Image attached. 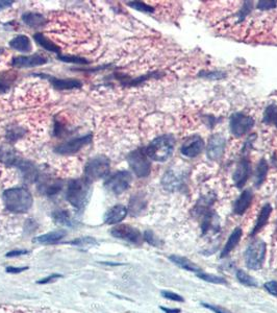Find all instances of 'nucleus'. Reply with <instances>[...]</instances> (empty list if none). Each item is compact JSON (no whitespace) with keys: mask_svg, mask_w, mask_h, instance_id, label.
<instances>
[{"mask_svg":"<svg viewBox=\"0 0 277 313\" xmlns=\"http://www.w3.org/2000/svg\"><path fill=\"white\" fill-rule=\"evenodd\" d=\"M3 199L8 210L13 213H25L34 204L31 192L22 187L7 189L4 192Z\"/></svg>","mask_w":277,"mask_h":313,"instance_id":"1","label":"nucleus"},{"mask_svg":"<svg viewBox=\"0 0 277 313\" xmlns=\"http://www.w3.org/2000/svg\"><path fill=\"white\" fill-rule=\"evenodd\" d=\"M91 192V182L83 178L71 180L67 186L66 199L73 207L81 209L89 201Z\"/></svg>","mask_w":277,"mask_h":313,"instance_id":"2","label":"nucleus"},{"mask_svg":"<svg viewBox=\"0 0 277 313\" xmlns=\"http://www.w3.org/2000/svg\"><path fill=\"white\" fill-rule=\"evenodd\" d=\"M174 139L170 135H163L152 140L145 148V152L149 160L155 162H165L173 154Z\"/></svg>","mask_w":277,"mask_h":313,"instance_id":"3","label":"nucleus"},{"mask_svg":"<svg viewBox=\"0 0 277 313\" xmlns=\"http://www.w3.org/2000/svg\"><path fill=\"white\" fill-rule=\"evenodd\" d=\"M109 172L110 160L106 156H97L91 159L84 167V177L90 182L106 177Z\"/></svg>","mask_w":277,"mask_h":313,"instance_id":"4","label":"nucleus"},{"mask_svg":"<svg viewBox=\"0 0 277 313\" xmlns=\"http://www.w3.org/2000/svg\"><path fill=\"white\" fill-rule=\"evenodd\" d=\"M127 162L137 176L146 177L149 175L151 164L144 148H138V150L131 152L127 156Z\"/></svg>","mask_w":277,"mask_h":313,"instance_id":"5","label":"nucleus"},{"mask_svg":"<svg viewBox=\"0 0 277 313\" xmlns=\"http://www.w3.org/2000/svg\"><path fill=\"white\" fill-rule=\"evenodd\" d=\"M266 256V244L262 240H255L245 252L246 265L249 270H259Z\"/></svg>","mask_w":277,"mask_h":313,"instance_id":"6","label":"nucleus"},{"mask_svg":"<svg viewBox=\"0 0 277 313\" xmlns=\"http://www.w3.org/2000/svg\"><path fill=\"white\" fill-rule=\"evenodd\" d=\"M133 181L131 173L126 170H121L111 175L106 181V187L116 196H120L126 191Z\"/></svg>","mask_w":277,"mask_h":313,"instance_id":"7","label":"nucleus"},{"mask_svg":"<svg viewBox=\"0 0 277 313\" xmlns=\"http://www.w3.org/2000/svg\"><path fill=\"white\" fill-rule=\"evenodd\" d=\"M254 126L253 118L243 113L233 114L230 118V131L238 138L244 136Z\"/></svg>","mask_w":277,"mask_h":313,"instance_id":"8","label":"nucleus"},{"mask_svg":"<svg viewBox=\"0 0 277 313\" xmlns=\"http://www.w3.org/2000/svg\"><path fill=\"white\" fill-rule=\"evenodd\" d=\"M92 140V136L91 135H85L82 137H78L75 139H72L67 141L66 143L57 146L55 148V153L60 154V155H74L77 154L80 150L89 144Z\"/></svg>","mask_w":277,"mask_h":313,"instance_id":"9","label":"nucleus"},{"mask_svg":"<svg viewBox=\"0 0 277 313\" xmlns=\"http://www.w3.org/2000/svg\"><path fill=\"white\" fill-rule=\"evenodd\" d=\"M111 234L116 238H119V239H123L135 244H140L142 242L141 232L138 229L127 225H120L115 227L111 231Z\"/></svg>","mask_w":277,"mask_h":313,"instance_id":"10","label":"nucleus"},{"mask_svg":"<svg viewBox=\"0 0 277 313\" xmlns=\"http://www.w3.org/2000/svg\"><path fill=\"white\" fill-rule=\"evenodd\" d=\"M47 58L40 54L36 53L33 55H20L13 58L12 64L13 66L17 68H32V67H38L46 64Z\"/></svg>","mask_w":277,"mask_h":313,"instance_id":"11","label":"nucleus"},{"mask_svg":"<svg viewBox=\"0 0 277 313\" xmlns=\"http://www.w3.org/2000/svg\"><path fill=\"white\" fill-rule=\"evenodd\" d=\"M225 145H226L225 139L221 135H219V134L213 135L209 141L208 148H207L209 159L213 161L220 159L224 154Z\"/></svg>","mask_w":277,"mask_h":313,"instance_id":"12","label":"nucleus"},{"mask_svg":"<svg viewBox=\"0 0 277 313\" xmlns=\"http://www.w3.org/2000/svg\"><path fill=\"white\" fill-rule=\"evenodd\" d=\"M204 147V142L199 136H193L186 140L181 146V154L189 158H194L201 154Z\"/></svg>","mask_w":277,"mask_h":313,"instance_id":"13","label":"nucleus"},{"mask_svg":"<svg viewBox=\"0 0 277 313\" xmlns=\"http://www.w3.org/2000/svg\"><path fill=\"white\" fill-rule=\"evenodd\" d=\"M250 173H251L250 162L249 160L244 158L239 163L236 172L233 174V182H235L236 186L238 188H242L246 184L248 177L250 176Z\"/></svg>","mask_w":277,"mask_h":313,"instance_id":"14","label":"nucleus"},{"mask_svg":"<svg viewBox=\"0 0 277 313\" xmlns=\"http://www.w3.org/2000/svg\"><path fill=\"white\" fill-rule=\"evenodd\" d=\"M22 158L16 153V151L10 145L0 146V162L6 164L8 166L17 167Z\"/></svg>","mask_w":277,"mask_h":313,"instance_id":"15","label":"nucleus"},{"mask_svg":"<svg viewBox=\"0 0 277 313\" xmlns=\"http://www.w3.org/2000/svg\"><path fill=\"white\" fill-rule=\"evenodd\" d=\"M127 215V208L122 205L112 207L105 215V222L108 225H116L122 221Z\"/></svg>","mask_w":277,"mask_h":313,"instance_id":"16","label":"nucleus"},{"mask_svg":"<svg viewBox=\"0 0 277 313\" xmlns=\"http://www.w3.org/2000/svg\"><path fill=\"white\" fill-rule=\"evenodd\" d=\"M252 199H253V195H252L251 190L249 189L245 190L240 196V198L236 201L235 206H233V212H235V214H238V215L244 214L247 209L249 208L252 202Z\"/></svg>","mask_w":277,"mask_h":313,"instance_id":"17","label":"nucleus"},{"mask_svg":"<svg viewBox=\"0 0 277 313\" xmlns=\"http://www.w3.org/2000/svg\"><path fill=\"white\" fill-rule=\"evenodd\" d=\"M66 235L67 232L65 230H56L36 237L34 239V242L39 244H53L63 239Z\"/></svg>","mask_w":277,"mask_h":313,"instance_id":"18","label":"nucleus"},{"mask_svg":"<svg viewBox=\"0 0 277 313\" xmlns=\"http://www.w3.org/2000/svg\"><path fill=\"white\" fill-rule=\"evenodd\" d=\"M22 20L26 25H28L29 27H33V28L43 27L47 22L46 18L44 17L42 14L32 13V12L25 13L22 16Z\"/></svg>","mask_w":277,"mask_h":313,"instance_id":"19","label":"nucleus"},{"mask_svg":"<svg viewBox=\"0 0 277 313\" xmlns=\"http://www.w3.org/2000/svg\"><path fill=\"white\" fill-rule=\"evenodd\" d=\"M10 46L20 52H29L32 50V43L25 35H19L10 41Z\"/></svg>","mask_w":277,"mask_h":313,"instance_id":"20","label":"nucleus"},{"mask_svg":"<svg viewBox=\"0 0 277 313\" xmlns=\"http://www.w3.org/2000/svg\"><path fill=\"white\" fill-rule=\"evenodd\" d=\"M170 260L173 263L178 265L179 267H181L182 270H186L188 272H192V273H196V274L202 273L201 268L198 265H196L194 262H192L191 260H189L188 258H184V257H181V256H177V255H174V256L170 257Z\"/></svg>","mask_w":277,"mask_h":313,"instance_id":"21","label":"nucleus"},{"mask_svg":"<svg viewBox=\"0 0 277 313\" xmlns=\"http://www.w3.org/2000/svg\"><path fill=\"white\" fill-rule=\"evenodd\" d=\"M271 212H272V207L269 204H266L264 207L261 208V210H260L259 215H258L257 220H256V223H255L253 231L251 233L252 236L256 235L262 228H264V226L266 225L270 215H271Z\"/></svg>","mask_w":277,"mask_h":313,"instance_id":"22","label":"nucleus"},{"mask_svg":"<svg viewBox=\"0 0 277 313\" xmlns=\"http://www.w3.org/2000/svg\"><path fill=\"white\" fill-rule=\"evenodd\" d=\"M50 82L52 86L58 90H71V89L81 87V82L75 79H52L50 78Z\"/></svg>","mask_w":277,"mask_h":313,"instance_id":"23","label":"nucleus"},{"mask_svg":"<svg viewBox=\"0 0 277 313\" xmlns=\"http://www.w3.org/2000/svg\"><path fill=\"white\" fill-rule=\"evenodd\" d=\"M242 233L243 232H242L241 228H237V229L233 230V232L229 236L228 240H227V242H226V244H225V246L221 253V258L226 257L229 253L238 245V243L240 242L241 238H242Z\"/></svg>","mask_w":277,"mask_h":313,"instance_id":"24","label":"nucleus"},{"mask_svg":"<svg viewBox=\"0 0 277 313\" xmlns=\"http://www.w3.org/2000/svg\"><path fill=\"white\" fill-rule=\"evenodd\" d=\"M35 40L39 44V45H41L44 49H46V50L51 51V52L60 53V48L57 47V45H55V44L51 40H49L47 37H45L43 34H41V33L36 34Z\"/></svg>","mask_w":277,"mask_h":313,"instance_id":"25","label":"nucleus"},{"mask_svg":"<svg viewBox=\"0 0 277 313\" xmlns=\"http://www.w3.org/2000/svg\"><path fill=\"white\" fill-rule=\"evenodd\" d=\"M268 170H269L268 163L266 162V160L262 159L258 163V166L256 168V173H255V186L256 187H259L262 184V182L266 180Z\"/></svg>","mask_w":277,"mask_h":313,"instance_id":"26","label":"nucleus"},{"mask_svg":"<svg viewBox=\"0 0 277 313\" xmlns=\"http://www.w3.org/2000/svg\"><path fill=\"white\" fill-rule=\"evenodd\" d=\"M264 120L267 124H272L277 128V106L276 104H270L264 113Z\"/></svg>","mask_w":277,"mask_h":313,"instance_id":"27","label":"nucleus"},{"mask_svg":"<svg viewBox=\"0 0 277 313\" xmlns=\"http://www.w3.org/2000/svg\"><path fill=\"white\" fill-rule=\"evenodd\" d=\"M53 220L58 223V225H64V226H71V218L70 214L67 211H57L52 214Z\"/></svg>","mask_w":277,"mask_h":313,"instance_id":"28","label":"nucleus"},{"mask_svg":"<svg viewBox=\"0 0 277 313\" xmlns=\"http://www.w3.org/2000/svg\"><path fill=\"white\" fill-rule=\"evenodd\" d=\"M237 278L240 281V283H242V284L245 286H249V287H256L257 286L256 281L243 271H238Z\"/></svg>","mask_w":277,"mask_h":313,"instance_id":"29","label":"nucleus"},{"mask_svg":"<svg viewBox=\"0 0 277 313\" xmlns=\"http://www.w3.org/2000/svg\"><path fill=\"white\" fill-rule=\"evenodd\" d=\"M197 277L201 280H204L207 282H211V283H214V284H226V281L221 278V277H218V276H215V275H210V274H206V273H199L197 274Z\"/></svg>","mask_w":277,"mask_h":313,"instance_id":"30","label":"nucleus"},{"mask_svg":"<svg viewBox=\"0 0 277 313\" xmlns=\"http://www.w3.org/2000/svg\"><path fill=\"white\" fill-rule=\"evenodd\" d=\"M70 244L77 245V246H92L97 245L98 242L92 237H83V238H77L76 240H73L69 242Z\"/></svg>","mask_w":277,"mask_h":313,"instance_id":"31","label":"nucleus"},{"mask_svg":"<svg viewBox=\"0 0 277 313\" xmlns=\"http://www.w3.org/2000/svg\"><path fill=\"white\" fill-rule=\"evenodd\" d=\"M128 6L133 9H135V10H137V11L142 12V13H152L154 11V9L152 7H150L149 5H146V4L140 3V2L128 3Z\"/></svg>","mask_w":277,"mask_h":313,"instance_id":"32","label":"nucleus"},{"mask_svg":"<svg viewBox=\"0 0 277 313\" xmlns=\"http://www.w3.org/2000/svg\"><path fill=\"white\" fill-rule=\"evenodd\" d=\"M58 58L65 63H73V64H86V59L74 55H58Z\"/></svg>","mask_w":277,"mask_h":313,"instance_id":"33","label":"nucleus"},{"mask_svg":"<svg viewBox=\"0 0 277 313\" xmlns=\"http://www.w3.org/2000/svg\"><path fill=\"white\" fill-rule=\"evenodd\" d=\"M24 135V131L18 127H14L8 132V139L10 141H16Z\"/></svg>","mask_w":277,"mask_h":313,"instance_id":"34","label":"nucleus"},{"mask_svg":"<svg viewBox=\"0 0 277 313\" xmlns=\"http://www.w3.org/2000/svg\"><path fill=\"white\" fill-rule=\"evenodd\" d=\"M144 208V203L142 202V200L138 197H135L134 200L130 201V210L131 212H140L142 209Z\"/></svg>","mask_w":277,"mask_h":313,"instance_id":"35","label":"nucleus"},{"mask_svg":"<svg viewBox=\"0 0 277 313\" xmlns=\"http://www.w3.org/2000/svg\"><path fill=\"white\" fill-rule=\"evenodd\" d=\"M144 239L153 246H158L160 243V241L157 239V238L154 236V234L151 231H146L144 233Z\"/></svg>","mask_w":277,"mask_h":313,"instance_id":"36","label":"nucleus"},{"mask_svg":"<svg viewBox=\"0 0 277 313\" xmlns=\"http://www.w3.org/2000/svg\"><path fill=\"white\" fill-rule=\"evenodd\" d=\"M162 295L165 297V299H168V300H171L174 302H183L184 301L181 295L173 293L171 291H162Z\"/></svg>","mask_w":277,"mask_h":313,"instance_id":"37","label":"nucleus"},{"mask_svg":"<svg viewBox=\"0 0 277 313\" xmlns=\"http://www.w3.org/2000/svg\"><path fill=\"white\" fill-rule=\"evenodd\" d=\"M276 6H277L276 2H259L257 8L261 11H268L275 8Z\"/></svg>","mask_w":277,"mask_h":313,"instance_id":"38","label":"nucleus"},{"mask_svg":"<svg viewBox=\"0 0 277 313\" xmlns=\"http://www.w3.org/2000/svg\"><path fill=\"white\" fill-rule=\"evenodd\" d=\"M265 288L273 295L277 296V282L276 281H270L265 284Z\"/></svg>","mask_w":277,"mask_h":313,"instance_id":"39","label":"nucleus"},{"mask_svg":"<svg viewBox=\"0 0 277 313\" xmlns=\"http://www.w3.org/2000/svg\"><path fill=\"white\" fill-rule=\"evenodd\" d=\"M60 278H62V275L53 274V275H51V276H49L47 278H44V279L38 281V284H48V283H51V282H53V281H55L57 279H60Z\"/></svg>","mask_w":277,"mask_h":313,"instance_id":"40","label":"nucleus"},{"mask_svg":"<svg viewBox=\"0 0 277 313\" xmlns=\"http://www.w3.org/2000/svg\"><path fill=\"white\" fill-rule=\"evenodd\" d=\"M27 253H28V251H26V249H17V251H12V252L8 253V254H7L6 256L9 257V258H12V257L25 255V254H27Z\"/></svg>","mask_w":277,"mask_h":313,"instance_id":"41","label":"nucleus"},{"mask_svg":"<svg viewBox=\"0 0 277 313\" xmlns=\"http://www.w3.org/2000/svg\"><path fill=\"white\" fill-rule=\"evenodd\" d=\"M26 270H28L27 266H24V267H13V266L7 267V272L10 274H19V273L24 272Z\"/></svg>","mask_w":277,"mask_h":313,"instance_id":"42","label":"nucleus"},{"mask_svg":"<svg viewBox=\"0 0 277 313\" xmlns=\"http://www.w3.org/2000/svg\"><path fill=\"white\" fill-rule=\"evenodd\" d=\"M203 306L206 307V308H208V309H210V310H212V311H214L215 313H229L228 311H226L225 309L220 308V307L211 306V305H209V304H203Z\"/></svg>","mask_w":277,"mask_h":313,"instance_id":"43","label":"nucleus"},{"mask_svg":"<svg viewBox=\"0 0 277 313\" xmlns=\"http://www.w3.org/2000/svg\"><path fill=\"white\" fill-rule=\"evenodd\" d=\"M160 309H162L164 312L166 313H180V309H171V308H165V307H160Z\"/></svg>","mask_w":277,"mask_h":313,"instance_id":"44","label":"nucleus"},{"mask_svg":"<svg viewBox=\"0 0 277 313\" xmlns=\"http://www.w3.org/2000/svg\"><path fill=\"white\" fill-rule=\"evenodd\" d=\"M13 4V2H0V11L6 10L9 7H11Z\"/></svg>","mask_w":277,"mask_h":313,"instance_id":"45","label":"nucleus"},{"mask_svg":"<svg viewBox=\"0 0 277 313\" xmlns=\"http://www.w3.org/2000/svg\"><path fill=\"white\" fill-rule=\"evenodd\" d=\"M9 86L7 84H5L3 81H0V93H4L8 90Z\"/></svg>","mask_w":277,"mask_h":313,"instance_id":"46","label":"nucleus"}]
</instances>
